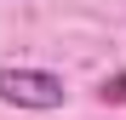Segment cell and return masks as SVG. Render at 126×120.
Masks as SVG:
<instances>
[{
  "instance_id": "obj_1",
  "label": "cell",
  "mask_w": 126,
  "mask_h": 120,
  "mask_svg": "<svg viewBox=\"0 0 126 120\" xmlns=\"http://www.w3.org/2000/svg\"><path fill=\"white\" fill-rule=\"evenodd\" d=\"M63 97H69L63 74H52V69H29V63H0V103H6V109L52 114V109H63Z\"/></svg>"
},
{
  "instance_id": "obj_2",
  "label": "cell",
  "mask_w": 126,
  "mask_h": 120,
  "mask_svg": "<svg viewBox=\"0 0 126 120\" xmlns=\"http://www.w3.org/2000/svg\"><path fill=\"white\" fill-rule=\"evenodd\" d=\"M97 97H103V103H126V74H109L97 86Z\"/></svg>"
}]
</instances>
